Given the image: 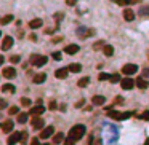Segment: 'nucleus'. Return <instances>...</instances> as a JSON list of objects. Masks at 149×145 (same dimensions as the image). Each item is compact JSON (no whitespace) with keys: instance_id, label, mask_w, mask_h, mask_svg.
Returning <instances> with one entry per match:
<instances>
[{"instance_id":"nucleus-1","label":"nucleus","mask_w":149,"mask_h":145,"mask_svg":"<svg viewBox=\"0 0 149 145\" xmlns=\"http://www.w3.org/2000/svg\"><path fill=\"white\" fill-rule=\"evenodd\" d=\"M85 134V126L84 125H76L71 128V131H69V137L71 139H74V140H79L80 137H84Z\"/></svg>"},{"instance_id":"nucleus-2","label":"nucleus","mask_w":149,"mask_h":145,"mask_svg":"<svg viewBox=\"0 0 149 145\" xmlns=\"http://www.w3.org/2000/svg\"><path fill=\"white\" fill-rule=\"evenodd\" d=\"M47 56H40V54H34V56H31V64L35 65V67H42V65L47 64Z\"/></svg>"},{"instance_id":"nucleus-3","label":"nucleus","mask_w":149,"mask_h":145,"mask_svg":"<svg viewBox=\"0 0 149 145\" xmlns=\"http://www.w3.org/2000/svg\"><path fill=\"white\" fill-rule=\"evenodd\" d=\"M138 67L135 64H125L124 67H122V73H125L127 77H132L133 73H136Z\"/></svg>"},{"instance_id":"nucleus-4","label":"nucleus","mask_w":149,"mask_h":145,"mask_svg":"<svg viewBox=\"0 0 149 145\" xmlns=\"http://www.w3.org/2000/svg\"><path fill=\"white\" fill-rule=\"evenodd\" d=\"M120 85H122V88H124V89H132L133 86L136 85V81H133L130 77H127V78H124V80L120 81Z\"/></svg>"},{"instance_id":"nucleus-5","label":"nucleus","mask_w":149,"mask_h":145,"mask_svg":"<svg viewBox=\"0 0 149 145\" xmlns=\"http://www.w3.org/2000/svg\"><path fill=\"white\" fill-rule=\"evenodd\" d=\"M16 142H21V132H13L11 136L8 137L7 144H8V145H15Z\"/></svg>"},{"instance_id":"nucleus-6","label":"nucleus","mask_w":149,"mask_h":145,"mask_svg":"<svg viewBox=\"0 0 149 145\" xmlns=\"http://www.w3.org/2000/svg\"><path fill=\"white\" fill-rule=\"evenodd\" d=\"M53 132H55V128H53V126H48V128H45L40 132V139H48V137L53 136Z\"/></svg>"},{"instance_id":"nucleus-7","label":"nucleus","mask_w":149,"mask_h":145,"mask_svg":"<svg viewBox=\"0 0 149 145\" xmlns=\"http://www.w3.org/2000/svg\"><path fill=\"white\" fill-rule=\"evenodd\" d=\"M3 77L5 78H15L16 77V70L13 67H5L3 69Z\"/></svg>"},{"instance_id":"nucleus-8","label":"nucleus","mask_w":149,"mask_h":145,"mask_svg":"<svg viewBox=\"0 0 149 145\" xmlns=\"http://www.w3.org/2000/svg\"><path fill=\"white\" fill-rule=\"evenodd\" d=\"M11 46H13V38H11V37H5L3 42H2V49L7 51V49H10Z\"/></svg>"},{"instance_id":"nucleus-9","label":"nucleus","mask_w":149,"mask_h":145,"mask_svg":"<svg viewBox=\"0 0 149 145\" xmlns=\"http://www.w3.org/2000/svg\"><path fill=\"white\" fill-rule=\"evenodd\" d=\"M64 53H67V54H76V53H79V45H76V43L67 45L64 48Z\"/></svg>"},{"instance_id":"nucleus-10","label":"nucleus","mask_w":149,"mask_h":145,"mask_svg":"<svg viewBox=\"0 0 149 145\" xmlns=\"http://www.w3.org/2000/svg\"><path fill=\"white\" fill-rule=\"evenodd\" d=\"M31 125H32L34 129H42V128H43V120H42V118H39V117H34V120H32V123H31Z\"/></svg>"},{"instance_id":"nucleus-11","label":"nucleus","mask_w":149,"mask_h":145,"mask_svg":"<svg viewBox=\"0 0 149 145\" xmlns=\"http://www.w3.org/2000/svg\"><path fill=\"white\" fill-rule=\"evenodd\" d=\"M13 126H15V123H13L11 120L5 121V123H3V126H2V131L8 134V132H11V131H13Z\"/></svg>"},{"instance_id":"nucleus-12","label":"nucleus","mask_w":149,"mask_h":145,"mask_svg":"<svg viewBox=\"0 0 149 145\" xmlns=\"http://www.w3.org/2000/svg\"><path fill=\"white\" fill-rule=\"evenodd\" d=\"M43 112H45V109H43V107H42V105H37V107H34V109L31 110L29 113H31L32 117H40V115H42Z\"/></svg>"},{"instance_id":"nucleus-13","label":"nucleus","mask_w":149,"mask_h":145,"mask_svg":"<svg viewBox=\"0 0 149 145\" xmlns=\"http://www.w3.org/2000/svg\"><path fill=\"white\" fill-rule=\"evenodd\" d=\"M92 102L95 105H104L106 104V97L104 96H93Z\"/></svg>"},{"instance_id":"nucleus-14","label":"nucleus","mask_w":149,"mask_h":145,"mask_svg":"<svg viewBox=\"0 0 149 145\" xmlns=\"http://www.w3.org/2000/svg\"><path fill=\"white\" fill-rule=\"evenodd\" d=\"M136 86H138L140 89H146V88H148V80H146L144 77H140V78L136 80Z\"/></svg>"},{"instance_id":"nucleus-15","label":"nucleus","mask_w":149,"mask_h":145,"mask_svg":"<svg viewBox=\"0 0 149 145\" xmlns=\"http://www.w3.org/2000/svg\"><path fill=\"white\" fill-rule=\"evenodd\" d=\"M67 73H69V69L66 67V69H58L55 75H56V78H66L67 77Z\"/></svg>"},{"instance_id":"nucleus-16","label":"nucleus","mask_w":149,"mask_h":145,"mask_svg":"<svg viewBox=\"0 0 149 145\" xmlns=\"http://www.w3.org/2000/svg\"><path fill=\"white\" fill-rule=\"evenodd\" d=\"M124 18H125V21H133L135 19V13L130 8H127V10H124Z\"/></svg>"},{"instance_id":"nucleus-17","label":"nucleus","mask_w":149,"mask_h":145,"mask_svg":"<svg viewBox=\"0 0 149 145\" xmlns=\"http://www.w3.org/2000/svg\"><path fill=\"white\" fill-rule=\"evenodd\" d=\"M29 27H31V29H39V27H42V19H39V18L32 19L31 22H29Z\"/></svg>"},{"instance_id":"nucleus-18","label":"nucleus","mask_w":149,"mask_h":145,"mask_svg":"<svg viewBox=\"0 0 149 145\" xmlns=\"http://www.w3.org/2000/svg\"><path fill=\"white\" fill-rule=\"evenodd\" d=\"M47 80V75L45 73H37L35 77H34V83H43Z\"/></svg>"},{"instance_id":"nucleus-19","label":"nucleus","mask_w":149,"mask_h":145,"mask_svg":"<svg viewBox=\"0 0 149 145\" xmlns=\"http://www.w3.org/2000/svg\"><path fill=\"white\" fill-rule=\"evenodd\" d=\"M108 115L111 118H114V120H122V113L120 112H116V110H109Z\"/></svg>"},{"instance_id":"nucleus-20","label":"nucleus","mask_w":149,"mask_h":145,"mask_svg":"<svg viewBox=\"0 0 149 145\" xmlns=\"http://www.w3.org/2000/svg\"><path fill=\"white\" fill-rule=\"evenodd\" d=\"M103 53H104L106 56H112V54H114V48L111 46V45H106V46H103Z\"/></svg>"},{"instance_id":"nucleus-21","label":"nucleus","mask_w":149,"mask_h":145,"mask_svg":"<svg viewBox=\"0 0 149 145\" xmlns=\"http://www.w3.org/2000/svg\"><path fill=\"white\" fill-rule=\"evenodd\" d=\"M67 69H69V72L77 73V72H80V70H82V65H80V64H71Z\"/></svg>"},{"instance_id":"nucleus-22","label":"nucleus","mask_w":149,"mask_h":145,"mask_svg":"<svg viewBox=\"0 0 149 145\" xmlns=\"http://www.w3.org/2000/svg\"><path fill=\"white\" fill-rule=\"evenodd\" d=\"M63 139H64V134H63V132H58V134L53 136V142H55V144H61Z\"/></svg>"},{"instance_id":"nucleus-23","label":"nucleus","mask_w":149,"mask_h":145,"mask_svg":"<svg viewBox=\"0 0 149 145\" xmlns=\"http://www.w3.org/2000/svg\"><path fill=\"white\" fill-rule=\"evenodd\" d=\"M88 83H90V78L88 77H84V78H80V80H79V83H77V85L80 86V88H85Z\"/></svg>"},{"instance_id":"nucleus-24","label":"nucleus","mask_w":149,"mask_h":145,"mask_svg":"<svg viewBox=\"0 0 149 145\" xmlns=\"http://www.w3.org/2000/svg\"><path fill=\"white\" fill-rule=\"evenodd\" d=\"M5 91V93H15V86L13 85H10V83H5L3 85V88H2Z\"/></svg>"},{"instance_id":"nucleus-25","label":"nucleus","mask_w":149,"mask_h":145,"mask_svg":"<svg viewBox=\"0 0 149 145\" xmlns=\"http://www.w3.org/2000/svg\"><path fill=\"white\" fill-rule=\"evenodd\" d=\"M13 21V14H7V16H3L2 19H0V22L2 24H8V22H11Z\"/></svg>"},{"instance_id":"nucleus-26","label":"nucleus","mask_w":149,"mask_h":145,"mask_svg":"<svg viewBox=\"0 0 149 145\" xmlns=\"http://www.w3.org/2000/svg\"><path fill=\"white\" fill-rule=\"evenodd\" d=\"M18 121H19V123H26V121H27V113H19V115H18Z\"/></svg>"},{"instance_id":"nucleus-27","label":"nucleus","mask_w":149,"mask_h":145,"mask_svg":"<svg viewBox=\"0 0 149 145\" xmlns=\"http://www.w3.org/2000/svg\"><path fill=\"white\" fill-rule=\"evenodd\" d=\"M109 80H111V83H117V81H122L120 77H119V73H114V75H111V78H109Z\"/></svg>"},{"instance_id":"nucleus-28","label":"nucleus","mask_w":149,"mask_h":145,"mask_svg":"<svg viewBox=\"0 0 149 145\" xmlns=\"http://www.w3.org/2000/svg\"><path fill=\"white\" fill-rule=\"evenodd\" d=\"M140 14L141 16H149V7H143L140 10Z\"/></svg>"},{"instance_id":"nucleus-29","label":"nucleus","mask_w":149,"mask_h":145,"mask_svg":"<svg viewBox=\"0 0 149 145\" xmlns=\"http://www.w3.org/2000/svg\"><path fill=\"white\" fill-rule=\"evenodd\" d=\"M21 104L24 105V107H29V105H31V99H27V97H23V99H21Z\"/></svg>"},{"instance_id":"nucleus-30","label":"nucleus","mask_w":149,"mask_h":145,"mask_svg":"<svg viewBox=\"0 0 149 145\" xmlns=\"http://www.w3.org/2000/svg\"><path fill=\"white\" fill-rule=\"evenodd\" d=\"M100 78L101 81H104V80H109V78H111V75H109V73H100Z\"/></svg>"},{"instance_id":"nucleus-31","label":"nucleus","mask_w":149,"mask_h":145,"mask_svg":"<svg viewBox=\"0 0 149 145\" xmlns=\"http://www.w3.org/2000/svg\"><path fill=\"white\" fill-rule=\"evenodd\" d=\"M10 61H11L13 64H18V62L21 61V57L18 56V54H15V56H11V57H10Z\"/></svg>"},{"instance_id":"nucleus-32","label":"nucleus","mask_w":149,"mask_h":145,"mask_svg":"<svg viewBox=\"0 0 149 145\" xmlns=\"http://www.w3.org/2000/svg\"><path fill=\"white\" fill-rule=\"evenodd\" d=\"M19 112V109H18V107H15V105H13V107H10V115H16V113Z\"/></svg>"},{"instance_id":"nucleus-33","label":"nucleus","mask_w":149,"mask_h":145,"mask_svg":"<svg viewBox=\"0 0 149 145\" xmlns=\"http://www.w3.org/2000/svg\"><path fill=\"white\" fill-rule=\"evenodd\" d=\"M21 142H23V144H26V142H27V132H21Z\"/></svg>"},{"instance_id":"nucleus-34","label":"nucleus","mask_w":149,"mask_h":145,"mask_svg":"<svg viewBox=\"0 0 149 145\" xmlns=\"http://www.w3.org/2000/svg\"><path fill=\"white\" fill-rule=\"evenodd\" d=\"M7 105H8V104H7V101H5V99H0V110H3Z\"/></svg>"},{"instance_id":"nucleus-35","label":"nucleus","mask_w":149,"mask_h":145,"mask_svg":"<svg viewBox=\"0 0 149 145\" xmlns=\"http://www.w3.org/2000/svg\"><path fill=\"white\" fill-rule=\"evenodd\" d=\"M101 46H106V45L103 43V42H98V43H95V45H93V48H95V49H100Z\"/></svg>"},{"instance_id":"nucleus-36","label":"nucleus","mask_w":149,"mask_h":145,"mask_svg":"<svg viewBox=\"0 0 149 145\" xmlns=\"http://www.w3.org/2000/svg\"><path fill=\"white\" fill-rule=\"evenodd\" d=\"M74 142H76V140H74V139H71V137H69L67 140H64V145H74Z\"/></svg>"},{"instance_id":"nucleus-37","label":"nucleus","mask_w":149,"mask_h":145,"mask_svg":"<svg viewBox=\"0 0 149 145\" xmlns=\"http://www.w3.org/2000/svg\"><path fill=\"white\" fill-rule=\"evenodd\" d=\"M66 3H67L69 7H74V5L77 3V0H66Z\"/></svg>"},{"instance_id":"nucleus-38","label":"nucleus","mask_w":149,"mask_h":145,"mask_svg":"<svg viewBox=\"0 0 149 145\" xmlns=\"http://www.w3.org/2000/svg\"><path fill=\"white\" fill-rule=\"evenodd\" d=\"M53 59L59 61V59H61V53H53Z\"/></svg>"},{"instance_id":"nucleus-39","label":"nucleus","mask_w":149,"mask_h":145,"mask_svg":"<svg viewBox=\"0 0 149 145\" xmlns=\"http://www.w3.org/2000/svg\"><path fill=\"white\" fill-rule=\"evenodd\" d=\"M141 118H143V120H149V110L143 113V115H141Z\"/></svg>"},{"instance_id":"nucleus-40","label":"nucleus","mask_w":149,"mask_h":145,"mask_svg":"<svg viewBox=\"0 0 149 145\" xmlns=\"http://www.w3.org/2000/svg\"><path fill=\"white\" fill-rule=\"evenodd\" d=\"M31 145H40V144H39V139H37V137H34L32 140H31Z\"/></svg>"},{"instance_id":"nucleus-41","label":"nucleus","mask_w":149,"mask_h":145,"mask_svg":"<svg viewBox=\"0 0 149 145\" xmlns=\"http://www.w3.org/2000/svg\"><path fill=\"white\" fill-rule=\"evenodd\" d=\"M143 77L149 78V69H144V70H143Z\"/></svg>"},{"instance_id":"nucleus-42","label":"nucleus","mask_w":149,"mask_h":145,"mask_svg":"<svg viewBox=\"0 0 149 145\" xmlns=\"http://www.w3.org/2000/svg\"><path fill=\"white\" fill-rule=\"evenodd\" d=\"M50 109H51V110H55V109H56V102H55V101H51V102H50Z\"/></svg>"},{"instance_id":"nucleus-43","label":"nucleus","mask_w":149,"mask_h":145,"mask_svg":"<svg viewBox=\"0 0 149 145\" xmlns=\"http://www.w3.org/2000/svg\"><path fill=\"white\" fill-rule=\"evenodd\" d=\"M114 3H119V5H124L125 3V0H112Z\"/></svg>"},{"instance_id":"nucleus-44","label":"nucleus","mask_w":149,"mask_h":145,"mask_svg":"<svg viewBox=\"0 0 149 145\" xmlns=\"http://www.w3.org/2000/svg\"><path fill=\"white\" fill-rule=\"evenodd\" d=\"M136 2H138V0H125V3H130V5H132V3H136Z\"/></svg>"},{"instance_id":"nucleus-45","label":"nucleus","mask_w":149,"mask_h":145,"mask_svg":"<svg viewBox=\"0 0 149 145\" xmlns=\"http://www.w3.org/2000/svg\"><path fill=\"white\" fill-rule=\"evenodd\" d=\"M82 105H84V101H79V102L76 104V107H82Z\"/></svg>"},{"instance_id":"nucleus-46","label":"nucleus","mask_w":149,"mask_h":145,"mask_svg":"<svg viewBox=\"0 0 149 145\" xmlns=\"http://www.w3.org/2000/svg\"><path fill=\"white\" fill-rule=\"evenodd\" d=\"M3 61H5V57H3V56H2V54H0V65L3 64Z\"/></svg>"},{"instance_id":"nucleus-47","label":"nucleus","mask_w":149,"mask_h":145,"mask_svg":"<svg viewBox=\"0 0 149 145\" xmlns=\"http://www.w3.org/2000/svg\"><path fill=\"white\" fill-rule=\"evenodd\" d=\"M144 145H149V139H148V140H146V142H144Z\"/></svg>"},{"instance_id":"nucleus-48","label":"nucleus","mask_w":149,"mask_h":145,"mask_svg":"<svg viewBox=\"0 0 149 145\" xmlns=\"http://www.w3.org/2000/svg\"><path fill=\"white\" fill-rule=\"evenodd\" d=\"M43 145H50V144H43Z\"/></svg>"},{"instance_id":"nucleus-49","label":"nucleus","mask_w":149,"mask_h":145,"mask_svg":"<svg viewBox=\"0 0 149 145\" xmlns=\"http://www.w3.org/2000/svg\"><path fill=\"white\" fill-rule=\"evenodd\" d=\"M0 35H2V32H0Z\"/></svg>"}]
</instances>
